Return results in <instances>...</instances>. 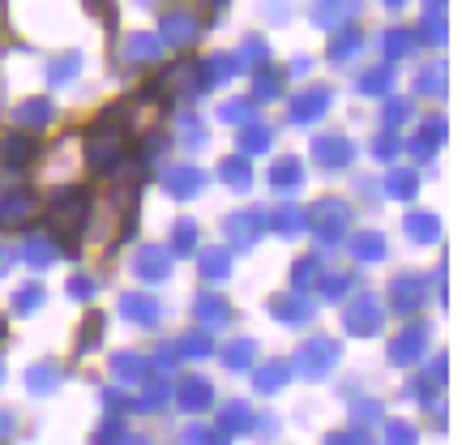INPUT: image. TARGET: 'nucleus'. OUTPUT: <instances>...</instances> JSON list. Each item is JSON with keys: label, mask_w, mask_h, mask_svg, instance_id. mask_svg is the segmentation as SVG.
I'll return each instance as SVG.
<instances>
[{"label": "nucleus", "mask_w": 462, "mask_h": 445, "mask_svg": "<svg viewBox=\"0 0 462 445\" xmlns=\"http://www.w3.org/2000/svg\"><path fill=\"white\" fill-rule=\"evenodd\" d=\"M22 120H34V125H43L48 120V107H43V99H34L26 112H22Z\"/></svg>", "instance_id": "obj_11"}, {"label": "nucleus", "mask_w": 462, "mask_h": 445, "mask_svg": "<svg viewBox=\"0 0 462 445\" xmlns=\"http://www.w3.org/2000/svg\"><path fill=\"white\" fill-rule=\"evenodd\" d=\"M154 56H159V39H150V34L129 39V60H154Z\"/></svg>", "instance_id": "obj_6"}, {"label": "nucleus", "mask_w": 462, "mask_h": 445, "mask_svg": "<svg viewBox=\"0 0 462 445\" xmlns=\"http://www.w3.org/2000/svg\"><path fill=\"white\" fill-rule=\"evenodd\" d=\"M31 210H34L31 193H9V198L0 201V227H14V223H22Z\"/></svg>", "instance_id": "obj_3"}, {"label": "nucleus", "mask_w": 462, "mask_h": 445, "mask_svg": "<svg viewBox=\"0 0 462 445\" xmlns=\"http://www.w3.org/2000/svg\"><path fill=\"white\" fill-rule=\"evenodd\" d=\"M150 309H154L150 300H129V313H137V317H142V321H150V317H154V313H150Z\"/></svg>", "instance_id": "obj_14"}, {"label": "nucleus", "mask_w": 462, "mask_h": 445, "mask_svg": "<svg viewBox=\"0 0 462 445\" xmlns=\"http://www.w3.org/2000/svg\"><path fill=\"white\" fill-rule=\"evenodd\" d=\"M48 223L56 231H65V236H78L86 223V193L82 189H60L48 206Z\"/></svg>", "instance_id": "obj_1"}, {"label": "nucleus", "mask_w": 462, "mask_h": 445, "mask_svg": "<svg viewBox=\"0 0 462 445\" xmlns=\"http://www.w3.org/2000/svg\"><path fill=\"white\" fill-rule=\"evenodd\" d=\"M321 107H326V95L317 90V95H309V99H300L296 116H300V120H304V116H317V112H321Z\"/></svg>", "instance_id": "obj_7"}, {"label": "nucleus", "mask_w": 462, "mask_h": 445, "mask_svg": "<svg viewBox=\"0 0 462 445\" xmlns=\"http://www.w3.org/2000/svg\"><path fill=\"white\" fill-rule=\"evenodd\" d=\"M429 5H437V0H429Z\"/></svg>", "instance_id": "obj_19"}, {"label": "nucleus", "mask_w": 462, "mask_h": 445, "mask_svg": "<svg viewBox=\"0 0 462 445\" xmlns=\"http://www.w3.org/2000/svg\"><path fill=\"white\" fill-rule=\"evenodd\" d=\"M356 48H360V39H356V34H346V39H334V56H351Z\"/></svg>", "instance_id": "obj_12"}, {"label": "nucleus", "mask_w": 462, "mask_h": 445, "mask_svg": "<svg viewBox=\"0 0 462 445\" xmlns=\"http://www.w3.org/2000/svg\"><path fill=\"white\" fill-rule=\"evenodd\" d=\"M163 31H167V39H171V43H189V39L198 34V22H193V17H184V14H171L163 22Z\"/></svg>", "instance_id": "obj_5"}, {"label": "nucleus", "mask_w": 462, "mask_h": 445, "mask_svg": "<svg viewBox=\"0 0 462 445\" xmlns=\"http://www.w3.org/2000/svg\"><path fill=\"white\" fill-rule=\"evenodd\" d=\"M407 48H411V39H407V34H402V31H394V34H390V51H394V56H402V51H407Z\"/></svg>", "instance_id": "obj_13"}, {"label": "nucleus", "mask_w": 462, "mask_h": 445, "mask_svg": "<svg viewBox=\"0 0 462 445\" xmlns=\"http://www.w3.org/2000/svg\"><path fill=\"white\" fill-rule=\"evenodd\" d=\"M120 150H125L120 129H112V116H107V125H99V129L90 133V163L99 167V172H107L120 159Z\"/></svg>", "instance_id": "obj_2"}, {"label": "nucleus", "mask_w": 462, "mask_h": 445, "mask_svg": "<svg viewBox=\"0 0 462 445\" xmlns=\"http://www.w3.org/2000/svg\"><path fill=\"white\" fill-rule=\"evenodd\" d=\"M351 14H356V0H321L313 9V17L321 26H334L338 17H351Z\"/></svg>", "instance_id": "obj_4"}, {"label": "nucleus", "mask_w": 462, "mask_h": 445, "mask_svg": "<svg viewBox=\"0 0 462 445\" xmlns=\"http://www.w3.org/2000/svg\"><path fill=\"white\" fill-rule=\"evenodd\" d=\"M159 270H163V253H146V257H142V274H146V279H159Z\"/></svg>", "instance_id": "obj_9"}, {"label": "nucleus", "mask_w": 462, "mask_h": 445, "mask_svg": "<svg viewBox=\"0 0 462 445\" xmlns=\"http://www.w3.org/2000/svg\"><path fill=\"white\" fill-rule=\"evenodd\" d=\"M171 189H176V193H193V189H198V176H193V172H176V176H171Z\"/></svg>", "instance_id": "obj_8"}, {"label": "nucleus", "mask_w": 462, "mask_h": 445, "mask_svg": "<svg viewBox=\"0 0 462 445\" xmlns=\"http://www.w3.org/2000/svg\"><path fill=\"white\" fill-rule=\"evenodd\" d=\"M330 356H334V347H313V351H309V368H326Z\"/></svg>", "instance_id": "obj_10"}, {"label": "nucleus", "mask_w": 462, "mask_h": 445, "mask_svg": "<svg viewBox=\"0 0 462 445\" xmlns=\"http://www.w3.org/2000/svg\"><path fill=\"white\" fill-rule=\"evenodd\" d=\"M215 5H223V0H215Z\"/></svg>", "instance_id": "obj_20"}, {"label": "nucleus", "mask_w": 462, "mask_h": 445, "mask_svg": "<svg viewBox=\"0 0 462 445\" xmlns=\"http://www.w3.org/2000/svg\"><path fill=\"white\" fill-rule=\"evenodd\" d=\"M0 265H5V253H0Z\"/></svg>", "instance_id": "obj_18"}, {"label": "nucleus", "mask_w": 462, "mask_h": 445, "mask_svg": "<svg viewBox=\"0 0 462 445\" xmlns=\"http://www.w3.org/2000/svg\"><path fill=\"white\" fill-rule=\"evenodd\" d=\"M206 270H210V274H223V257H218V253H210V257H206Z\"/></svg>", "instance_id": "obj_16"}, {"label": "nucleus", "mask_w": 462, "mask_h": 445, "mask_svg": "<svg viewBox=\"0 0 462 445\" xmlns=\"http://www.w3.org/2000/svg\"><path fill=\"white\" fill-rule=\"evenodd\" d=\"M411 231L415 236H432L437 227H432V218H411Z\"/></svg>", "instance_id": "obj_15"}, {"label": "nucleus", "mask_w": 462, "mask_h": 445, "mask_svg": "<svg viewBox=\"0 0 462 445\" xmlns=\"http://www.w3.org/2000/svg\"><path fill=\"white\" fill-rule=\"evenodd\" d=\"M385 5H402V0H385Z\"/></svg>", "instance_id": "obj_17"}]
</instances>
